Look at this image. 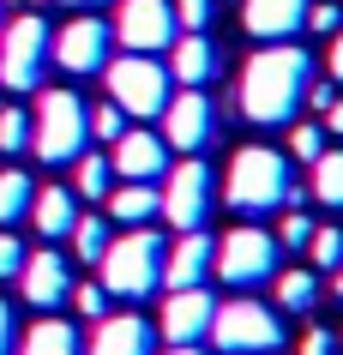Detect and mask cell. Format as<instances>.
Instances as JSON below:
<instances>
[{
    "mask_svg": "<svg viewBox=\"0 0 343 355\" xmlns=\"http://www.w3.org/2000/svg\"><path fill=\"white\" fill-rule=\"evenodd\" d=\"M42 67H49V24L37 12H19L0 31V85L6 91H37Z\"/></svg>",
    "mask_w": 343,
    "mask_h": 355,
    "instance_id": "ba28073f",
    "label": "cell"
},
{
    "mask_svg": "<svg viewBox=\"0 0 343 355\" xmlns=\"http://www.w3.org/2000/svg\"><path fill=\"white\" fill-rule=\"evenodd\" d=\"M289 193H295V175H289V157L271 145H241L229 157L223 168V205L253 223V217H271V211L289 205Z\"/></svg>",
    "mask_w": 343,
    "mask_h": 355,
    "instance_id": "7a4b0ae2",
    "label": "cell"
},
{
    "mask_svg": "<svg viewBox=\"0 0 343 355\" xmlns=\"http://www.w3.org/2000/svg\"><path fill=\"white\" fill-rule=\"evenodd\" d=\"M307 241H313V217L289 211L283 223H277V247H307Z\"/></svg>",
    "mask_w": 343,
    "mask_h": 355,
    "instance_id": "d590c367",
    "label": "cell"
},
{
    "mask_svg": "<svg viewBox=\"0 0 343 355\" xmlns=\"http://www.w3.org/2000/svg\"><path fill=\"white\" fill-rule=\"evenodd\" d=\"M121 132H127V114L114 109V103H96V109H91V139H103V145H114Z\"/></svg>",
    "mask_w": 343,
    "mask_h": 355,
    "instance_id": "1f68e13d",
    "label": "cell"
},
{
    "mask_svg": "<svg viewBox=\"0 0 343 355\" xmlns=\"http://www.w3.org/2000/svg\"><path fill=\"white\" fill-rule=\"evenodd\" d=\"M0 150L12 157V150H30V121H24L12 103H0Z\"/></svg>",
    "mask_w": 343,
    "mask_h": 355,
    "instance_id": "f1b7e54d",
    "label": "cell"
},
{
    "mask_svg": "<svg viewBox=\"0 0 343 355\" xmlns=\"http://www.w3.org/2000/svg\"><path fill=\"white\" fill-rule=\"evenodd\" d=\"M211 313H217V295H205V289H175L169 301H163V343H199V337H211Z\"/></svg>",
    "mask_w": 343,
    "mask_h": 355,
    "instance_id": "9a60e30c",
    "label": "cell"
},
{
    "mask_svg": "<svg viewBox=\"0 0 343 355\" xmlns=\"http://www.w3.org/2000/svg\"><path fill=\"white\" fill-rule=\"evenodd\" d=\"M169 49H175V55H169V73L181 78V85H211L217 67H223V60H217V42H211L205 31H187V37L169 42Z\"/></svg>",
    "mask_w": 343,
    "mask_h": 355,
    "instance_id": "ffe728a7",
    "label": "cell"
},
{
    "mask_svg": "<svg viewBox=\"0 0 343 355\" xmlns=\"http://www.w3.org/2000/svg\"><path fill=\"white\" fill-rule=\"evenodd\" d=\"M103 289H109L114 301H139L151 295V289H163V265H169V241L157 235V229H127L121 241H109V253H103Z\"/></svg>",
    "mask_w": 343,
    "mask_h": 355,
    "instance_id": "3957f363",
    "label": "cell"
},
{
    "mask_svg": "<svg viewBox=\"0 0 343 355\" xmlns=\"http://www.w3.org/2000/svg\"><path fill=\"white\" fill-rule=\"evenodd\" d=\"M277 301H283V313H313L319 277H313V271H283V277H277Z\"/></svg>",
    "mask_w": 343,
    "mask_h": 355,
    "instance_id": "484cf974",
    "label": "cell"
},
{
    "mask_svg": "<svg viewBox=\"0 0 343 355\" xmlns=\"http://www.w3.org/2000/svg\"><path fill=\"white\" fill-rule=\"evenodd\" d=\"M163 139H169V150H187V157H205L217 145V103L205 96V85H187L181 96H169Z\"/></svg>",
    "mask_w": 343,
    "mask_h": 355,
    "instance_id": "8fae6325",
    "label": "cell"
},
{
    "mask_svg": "<svg viewBox=\"0 0 343 355\" xmlns=\"http://www.w3.org/2000/svg\"><path fill=\"white\" fill-rule=\"evenodd\" d=\"M325 67H331V78H337V85H343V31H337V37H331V60H325Z\"/></svg>",
    "mask_w": 343,
    "mask_h": 355,
    "instance_id": "ab89813d",
    "label": "cell"
},
{
    "mask_svg": "<svg viewBox=\"0 0 343 355\" xmlns=\"http://www.w3.org/2000/svg\"><path fill=\"white\" fill-rule=\"evenodd\" d=\"M19 355H85V337H78L67 319H37V325L24 331Z\"/></svg>",
    "mask_w": 343,
    "mask_h": 355,
    "instance_id": "7402d4cb",
    "label": "cell"
},
{
    "mask_svg": "<svg viewBox=\"0 0 343 355\" xmlns=\"http://www.w3.org/2000/svg\"><path fill=\"white\" fill-rule=\"evenodd\" d=\"M211 343L223 355H277L283 349V319L271 313L265 301L241 295V301L211 313Z\"/></svg>",
    "mask_w": 343,
    "mask_h": 355,
    "instance_id": "8992f818",
    "label": "cell"
},
{
    "mask_svg": "<svg viewBox=\"0 0 343 355\" xmlns=\"http://www.w3.org/2000/svg\"><path fill=\"white\" fill-rule=\"evenodd\" d=\"M114 187V163L103 157V150H85L73 163V193H78V205H103Z\"/></svg>",
    "mask_w": 343,
    "mask_h": 355,
    "instance_id": "603a6c76",
    "label": "cell"
},
{
    "mask_svg": "<svg viewBox=\"0 0 343 355\" xmlns=\"http://www.w3.org/2000/svg\"><path fill=\"white\" fill-rule=\"evenodd\" d=\"M60 6H103V0H60Z\"/></svg>",
    "mask_w": 343,
    "mask_h": 355,
    "instance_id": "b9f144b4",
    "label": "cell"
},
{
    "mask_svg": "<svg viewBox=\"0 0 343 355\" xmlns=\"http://www.w3.org/2000/svg\"><path fill=\"white\" fill-rule=\"evenodd\" d=\"M175 6L169 0H121L114 12V42H127L133 55H163L175 42Z\"/></svg>",
    "mask_w": 343,
    "mask_h": 355,
    "instance_id": "7c38bea8",
    "label": "cell"
},
{
    "mask_svg": "<svg viewBox=\"0 0 343 355\" xmlns=\"http://www.w3.org/2000/svg\"><path fill=\"white\" fill-rule=\"evenodd\" d=\"M24 259H30V247H24L12 229H0V277H19Z\"/></svg>",
    "mask_w": 343,
    "mask_h": 355,
    "instance_id": "836d02e7",
    "label": "cell"
},
{
    "mask_svg": "<svg viewBox=\"0 0 343 355\" xmlns=\"http://www.w3.org/2000/svg\"><path fill=\"white\" fill-rule=\"evenodd\" d=\"M313 199L343 211V150H325L319 163H313Z\"/></svg>",
    "mask_w": 343,
    "mask_h": 355,
    "instance_id": "4316f807",
    "label": "cell"
},
{
    "mask_svg": "<svg viewBox=\"0 0 343 355\" xmlns=\"http://www.w3.org/2000/svg\"><path fill=\"white\" fill-rule=\"evenodd\" d=\"M19 349V319H12V307L0 301V355H12Z\"/></svg>",
    "mask_w": 343,
    "mask_h": 355,
    "instance_id": "8d00e7d4",
    "label": "cell"
},
{
    "mask_svg": "<svg viewBox=\"0 0 343 355\" xmlns=\"http://www.w3.org/2000/svg\"><path fill=\"white\" fill-rule=\"evenodd\" d=\"M109 49H114V24L91 19V12H78L73 24H60V37H49V60H55L60 73L73 78H91L109 67Z\"/></svg>",
    "mask_w": 343,
    "mask_h": 355,
    "instance_id": "30bf717a",
    "label": "cell"
},
{
    "mask_svg": "<svg viewBox=\"0 0 343 355\" xmlns=\"http://www.w3.org/2000/svg\"><path fill=\"white\" fill-rule=\"evenodd\" d=\"M19 289H24V301H30L37 313H49V307H60V301L73 295V271H67V259H60L55 247H42V253L24 259Z\"/></svg>",
    "mask_w": 343,
    "mask_h": 355,
    "instance_id": "5bb4252c",
    "label": "cell"
},
{
    "mask_svg": "<svg viewBox=\"0 0 343 355\" xmlns=\"http://www.w3.org/2000/svg\"><path fill=\"white\" fill-rule=\"evenodd\" d=\"M211 205H217V181H211L205 157L169 163V181H163V217H169V223L187 235V229H205Z\"/></svg>",
    "mask_w": 343,
    "mask_h": 355,
    "instance_id": "9c48e42d",
    "label": "cell"
},
{
    "mask_svg": "<svg viewBox=\"0 0 343 355\" xmlns=\"http://www.w3.org/2000/svg\"><path fill=\"white\" fill-rule=\"evenodd\" d=\"M103 205H109V217L114 223H151L157 211H163V193H157V181H127V187H109V199H103Z\"/></svg>",
    "mask_w": 343,
    "mask_h": 355,
    "instance_id": "44dd1931",
    "label": "cell"
},
{
    "mask_svg": "<svg viewBox=\"0 0 343 355\" xmlns=\"http://www.w3.org/2000/svg\"><path fill=\"white\" fill-rule=\"evenodd\" d=\"M313 55L307 49H289V42H271L247 60L241 73V114L253 127H295V109L313 91Z\"/></svg>",
    "mask_w": 343,
    "mask_h": 355,
    "instance_id": "6da1fadb",
    "label": "cell"
},
{
    "mask_svg": "<svg viewBox=\"0 0 343 355\" xmlns=\"http://www.w3.org/2000/svg\"><path fill=\"white\" fill-rule=\"evenodd\" d=\"M103 78H109V103L121 114H163L169 109V67H157L151 55H109V67H103Z\"/></svg>",
    "mask_w": 343,
    "mask_h": 355,
    "instance_id": "52a82bcc",
    "label": "cell"
},
{
    "mask_svg": "<svg viewBox=\"0 0 343 355\" xmlns=\"http://www.w3.org/2000/svg\"><path fill=\"white\" fill-rule=\"evenodd\" d=\"M301 355H337V337H331V331H319V325H313V331L301 337Z\"/></svg>",
    "mask_w": 343,
    "mask_h": 355,
    "instance_id": "74e56055",
    "label": "cell"
},
{
    "mask_svg": "<svg viewBox=\"0 0 343 355\" xmlns=\"http://www.w3.org/2000/svg\"><path fill=\"white\" fill-rule=\"evenodd\" d=\"M85 139H91V109L78 91H42L37 114H30V150H37L49 168L78 163L85 157Z\"/></svg>",
    "mask_w": 343,
    "mask_h": 355,
    "instance_id": "277c9868",
    "label": "cell"
},
{
    "mask_svg": "<svg viewBox=\"0 0 343 355\" xmlns=\"http://www.w3.org/2000/svg\"><path fill=\"white\" fill-rule=\"evenodd\" d=\"M289 150H295V163H319V157H325V127L301 121V127L289 132Z\"/></svg>",
    "mask_w": 343,
    "mask_h": 355,
    "instance_id": "f546056e",
    "label": "cell"
},
{
    "mask_svg": "<svg viewBox=\"0 0 343 355\" xmlns=\"http://www.w3.org/2000/svg\"><path fill=\"white\" fill-rule=\"evenodd\" d=\"M30 199H37V181L24 168H0V229H12L30 217Z\"/></svg>",
    "mask_w": 343,
    "mask_h": 355,
    "instance_id": "cb8c5ba5",
    "label": "cell"
},
{
    "mask_svg": "<svg viewBox=\"0 0 343 355\" xmlns=\"http://www.w3.org/2000/svg\"><path fill=\"white\" fill-rule=\"evenodd\" d=\"M211 259H217V241L205 229H187L181 241H169V265H163V283L169 289H205Z\"/></svg>",
    "mask_w": 343,
    "mask_h": 355,
    "instance_id": "2e32d148",
    "label": "cell"
},
{
    "mask_svg": "<svg viewBox=\"0 0 343 355\" xmlns=\"http://www.w3.org/2000/svg\"><path fill=\"white\" fill-rule=\"evenodd\" d=\"M307 24H313L319 37H337L343 31V6L337 0H307Z\"/></svg>",
    "mask_w": 343,
    "mask_h": 355,
    "instance_id": "d6a6232c",
    "label": "cell"
},
{
    "mask_svg": "<svg viewBox=\"0 0 343 355\" xmlns=\"http://www.w3.org/2000/svg\"><path fill=\"white\" fill-rule=\"evenodd\" d=\"M277 259H283V247L271 229H229L223 241H217V259H211V277H223L229 289H259V283L277 277Z\"/></svg>",
    "mask_w": 343,
    "mask_h": 355,
    "instance_id": "5b68a950",
    "label": "cell"
},
{
    "mask_svg": "<svg viewBox=\"0 0 343 355\" xmlns=\"http://www.w3.org/2000/svg\"><path fill=\"white\" fill-rule=\"evenodd\" d=\"M325 132H337V139H343V96L325 103Z\"/></svg>",
    "mask_w": 343,
    "mask_h": 355,
    "instance_id": "f35d334b",
    "label": "cell"
},
{
    "mask_svg": "<svg viewBox=\"0 0 343 355\" xmlns=\"http://www.w3.org/2000/svg\"><path fill=\"white\" fill-rule=\"evenodd\" d=\"M307 259H313V271H337L343 265V229H313Z\"/></svg>",
    "mask_w": 343,
    "mask_h": 355,
    "instance_id": "83f0119b",
    "label": "cell"
},
{
    "mask_svg": "<svg viewBox=\"0 0 343 355\" xmlns=\"http://www.w3.org/2000/svg\"><path fill=\"white\" fill-rule=\"evenodd\" d=\"M30 223H37L42 241H67L78 223V193L73 187H37V199H30Z\"/></svg>",
    "mask_w": 343,
    "mask_h": 355,
    "instance_id": "d6986e66",
    "label": "cell"
},
{
    "mask_svg": "<svg viewBox=\"0 0 343 355\" xmlns=\"http://www.w3.org/2000/svg\"><path fill=\"white\" fill-rule=\"evenodd\" d=\"M169 6H175V24H187V31H205L217 12V0H169Z\"/></svg>",
    "mask_w": 343,
    "mask_h": 355,
    "instance_id": "e575fe53",
    "label": "cell"
},
{
    "mask_svg": "<svg viewBox=\"0 0 343 355\" xmlns=\"http://www.w3.org/2000/svg\"><path fill=\"white\" fill-rule=\"evenodd\" d=\"M109 163H114V175H127V181H163L169 163H175V150H169V139H157L151 127H133V132L114 139Z\"/></svg>",
    "mask_w": 343,
    "mask_h": 355,
    "instance_id": "4fadbf2b",
    "label": "cell"
},
{
    "mask_svg": "<svg viewBox=\"0 0 343 355\" xmlns=\"http://www.w3.org/2000/svg\"><path fill=\"white\" fill-rule=\"evenodd\" d=\"M337 301H343V265H337Z\"/></svg>",
    "mask_w": 343,
    "mask_h": 355,
    "instance_id": "7bdbcfd3",
    "label": "cell"
},
{
    "mask_svg": "<svg viewBox=\"0 0 343 355\" xmlns=\"http://www.w3.org/2000/svg\"><path fill=\"white\" fill-rule=\"evenodd\" d=\"M67 241H73V253H78L85 265H96L103 253H109L114 235H109V223H103V211H78V223H73V235H67Z\"/></svg>",
    "mask_w": 343,
    "mask_h": 355,
    "instance_id": "d4e9b609",
    "label": "cell"
},
{
    "mask_svg": "<svg viewBox=\"0 0 343 355\" xmlns=\"http://www.w3.org/2000/svg\"><path fill=\"white\" fill-rule=\"evenodd\" d=\"M151 343H157V331L139 313H103L85 355H151Z\"/></svg>",
    "mask_w": 343,
    "mask_h": 355,
    "instance_id": "e0dca14e",
    "label": "cell"
},
{
    "mask_svg": "<svg viewBox=\"0 0 343 355\" xmlns=\"http://www.w3.org/2000/svg\"><path fill=\"white\" fill-rule=\"evenodd\" d=\"M301 24H307V0H247L241 6V31L259 42H283Z\"/></svg>",
    "mask_w": 343,
    "mask_h": 355,
    "instance_id": "ac0fdd59",
    "label": "cell"
},
{
    "mask_svg": "<svg viewBox=\"0 0 343 355\" xmlns=\"http://www.w3.org/2000/svg\"><path fill=\"white\" fill-rule=\"evenodd\" d=\"M67 301H73V307H78V313H85V319H103V313H109V289H103V283H73V295H67Z\"/></svg>",
    "mask_w": 343,
    "mask_h": 355,
    "instance_id": "4dcf8cb0",
    "label": "cell"
},
{
    "mask_svg": "<svg viewBox=\"0 0 343 355\" xmlns=\"http://www.w3.org/2000/svg\"><path fill=\"white\" fill-rule=\"evenodd\" d=\"M163 355H205V349H199V343H169Z\"/></svg>",
    "mask_w": 343,
    "mask_h": 355,
    "instance_id": "60d3db41",
    "label": "cell"
}]
</instances>
